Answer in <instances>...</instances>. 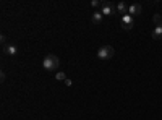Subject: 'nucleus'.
<instances>
[{
  "label": "nucleus",
  "mask_w": 162,
  "mask_h": 120,
  "mask_svg": "<svg viewBox=\"0 0 162 120\" xmlns=\"http://www.w3.org/2000/svg\"><path fill=\"white\" fill-rule=\"evenodd\" d=\"M59 65H60V60H59V57H55L54 54H47L42 60V67H44V70H47V72L57 70Z\"/></svg>",
  "instance_id": "obj_1"
},
{
  "label": "nucleus",
  "mask_w": 162,
  "mask_h": 120,
  "mask_svg": "<svg viewBox=\"0 0 162 120\" xmlns=\"http://www.w3.org/2000/svg\"><path fill=\"white\" fill-rule=\"evenodd\" d=\"M115 54V50L112 45H102V47L99 49V52H97V59H101V60H109V59H112Z\"/></svg>",
  "instance_id": "obj_2"
},
{
  "label": "nucleus",
  "mask_w": 162,
  "mask_h": 120,
  "mask_svg": "<svg viewBox=\"0 0 162 120\" xmlns=\"http://www.w3.org/2000/svg\"><path fill=\"white\" fill-rule=\"evenodd\" d=\"M133 23H135V21H133V16H131V15L126 13V15L122 16V28H123L125 31H130V29H131V28H133Z\"/></svg>",
  "instance_id": "obj_3"
},
{
  "label": "nucleus",
  "mask_w": 162,
  "mask_h": 120,
  "mask_svg": "<svg viewBox=\"0 0 162 120\" xmlns=\"http://www.w3.org/2000/svg\"><path fill=\"white\" fill-rule=\"evenodd\" d=\"M114 5L110 2H102V7H101V13L104 16H109V15H112L114 13Z\"/></svg>",
  "instance_id": "obj_4"
},
{
  "label": "nucleus",
  "mask_w": 162,
  "mask_h": 120,
  "mask_svg": "<svg viewBox=\"0 0 162 120\" xmlns=\"http://www.w3.org/2000/svg\"><path fill=\"white\" fill-rule=\"evenodd\" d=\"M141 13V5L140 3H133V5H130L128 7V15H140Z\"/></svg>",
  "instance_id": "obj_5"
},
{
  "label": "nucleus",
  "mask_w": 162,
  "mask_h": 120,
  "mask_svg": "<svg viewBox=\"0 0 162 120\" xmlns=\"http://www.w3.org/2000/svg\"><path fill=\"white\" fill-rule=\"evenodd\" d=\"M102 20H104V15L101 13V11H94V13H92V16H91V21L94 23V25H99Z\"/></svg>",
  "instance_id": "obj_6"
},
{
  "label": "nucleus",
  "mask_w": 162,
  "mask_h": 120,
  "mask_svg": "<svg viewBox=\"0 0 162 120\" xmlns=\"http://www.w3.org/2000/svg\"><path fill=\"white\" fill-rule=\"evenodd\" d=\"M5 52H7V54H10V55H16V52H18V49H16V45L15 44H7V45H5Z\"/></svg>",
  "instance_id": "obj_7"
},
{
  "label": "nucleus",
  "mask_w": 162,
  "mask_h": 120,
  "mask_svg": "<svg viewBox=\"0 0 162 120\" xmlns=\"http://www.w3.org/2000/svg\"><path fill=\"white\" fill-rule=\"evenodd\" d=\"M152 37H154V39L162 37V25H160V26H156L154 29H152Z\"/></svg>",
  "instance_id": "obj_8"
},
{
  "label": "nucleus",
  "mask_w": 162,
  "mask_h": 120,
  "mask_svg": "<svg viewBox=\"0 0 162 120\" xmlns=\"http://www.w3.org/2000/svg\"><path fill=\"white\" fill-rule=\"evenodd\" d=\"M117 11H118V13L126 15V3H125V2H120V3L117 5Z\"/></svg>",
  "instance_id": "obj_9"
},
{
  "label": "nucleus",
  "mask_w": 162,
  "mask_h": 120,
  "mask_svg": "<svg viewBox=\"0 0 162 120\" xmlns=\"http://www.w3.org/2000/svg\"><path fill=\"white\" fill-rule=\"evenodd\" d=\"M152 21H154V25H156V26H160V25H162V16H160L159 13H157V15H154V16H152Z\"/></svg>",
  "instance_id": "obj_10"
},
{
  "label": "nucleus",
  "mask_w": 162,
  "mask_h": 120,
  "mask_svg": "<svg viewBox=\"0 0 162 120\" xmlns=\"http://www.w3.org/2000/svg\"><path fill=\"white\" fill-rule=\"evenodd\" d=\"M55 79H57V81H65L67 75H65L63 72H59V73H57V76H55Z\"/></svg>",
  "instance_id": "obj_11"
},
{
  "label": "nucleus",
  "mask_w": 162,
  "mask_h": 120,
  "mask_svg": "<svg viewBox=\"0 0 162 120\" xmlns=\"http://www.w3.org/2000/svg\"><path fill=\"white\" fill-rule=\"evenodd\" d=\"M0 42L3 44V47H5V45H7V44H8V42H7V36H5V34H2V36H0Z\"/></svg>",
  "instance_id": "obj_12"
},
{
  "label": "nucleus",
  "mask_w": 162,
  "mask_h": 120,
  "mask_svg": "<svg viewBox=\"0 0 162 120\" xmlns=\"http://www.w3.org/2000/svg\"><path fill=\"white\" fill-rule=\"evenodd\" d=\"M91 3H92V7H102V3L99 2V0H92Z\"/></svg>",
  "instance_id": "obj_13"
},
{
  "label": "nucleus",
  "mask_w": 162,
  "mask_h": 120,
  "mask_svg": "<svg viewBox=\"0 0 162 120\" xmlns=\"http://www.w3.org/2000/svg\"><path fill=\"white\" fill-rule=\"evenodd\" d=\"M65 84H67V86H71L73 83H71V79H68V78H67V79H65Z\"/></svg>",
  "instance_id": "obj_14"
},
{
  "label": "nucleus",
  "mask_w": 162,
  "mask_h": 120,
  "mask_svg": "<svg viewBox=\"0 0 162 120\" xmlns=\"http://www.w3.org/2000/svg\"><path fill=\"white\" fill-rule=\"evenodd\" d=\"M0 79H2V81H5V72L0 73Z\"/></svg>",
  "instance_id": "obj_15"
}]
</instances>
